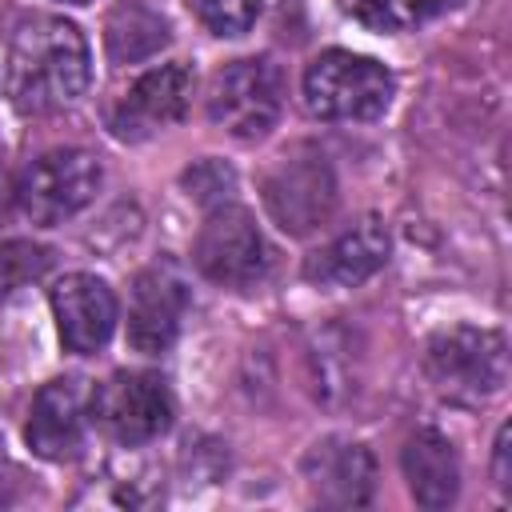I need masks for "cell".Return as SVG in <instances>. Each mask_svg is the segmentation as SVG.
I'll use <instances>...</instances> for the list:
<instances>
[{
    "mask_svg": "<svg viewBox=\"0 0 512 512\" xmlns=\"http://www.w3.org/2000/svg\"><path fill=\"white\" fill-rule=\"evenodd\" d=\"M52 316L60 344L76 356L100 352L116 332V292L92 272H68L52 284Z\"/></svg>",
    "mask_w": 512,
    "mask_h": 512,
    "instance_id": "30bf717a",
    "label": "cell"
},
{
    "mask_svg": "<svg viewBox=\"0 0 512 512\" xmlns=\"http://www.w3.org/2000/svg\"><path fill=\"white\" fill-rule=\"evenodd\" d=\"M184 312H188L184 276L168 260L144 268L132 284V296H128V344L144 356L172 348Z\"/></svg>",
    "mask_w": 512,
    "mask_h": 512,
    "instance_id": "8fae6325",
    "label": "cell"
},
{
    "mask_svg": "<svg viewBox=\"0 0 512 512\" xmlns=\"http://www.w3.org/2000/svg\"><path fill=\"white\" fill-rule=\"evenodd\" d=\"M284 108V76L268 56L232 60L216 72L208 92V120L236 136V140H260L276 128Z\"/></svg>",
    "mask_w": 512,
    "mask_h": 512,
    "instance_id": "277c9868",
    "label": "cell"
},
{
    "mask_svg": "<svg viewBox=\"0 0 512 512\" xmlns=\"http://www.w3.org/2000/svg\"><path fill=\"white\" fill-rule=\"evenodd\" d=\"M304 476L316 492L320 504L328 508H364L376 492V460L364 444L356 440H320L308 460H304Z\"/></svg>",
    "mask_w": 512,
    "mask_h": 512,
    "instance_id": "4fadbf2b",
    "label": "cell"
},
{
    "mask_svg": "<svg viewBox=\"0 0 512 512\" xmlns=\"http://www.w3.org/2000/svg\"><path fill=\"white\" fill-rule=\"evenodd\" d=\"M192 88H196V76L188 64H160L120 96L108 124L120 140H148L172 128L176 120H184L192 104Z\"/></svg>",
    "mask_w": 512,
    "mask_h": 512,
    "instance_id": "9c48e42d",
    "label": "cell"
},
{
    "mask_svg": "<svg viewBox=\"0 0 512 512\" xmlns=\"http://www.w3.org/2000/svg\"><path fill=\"white\" fill-rule=\"evenodd\" d=\"M92 420L116 444H152L172 428V392L156 372H116L92 392Z\"/></svg>",
    "mask_w": 512,
    "mask_h": 512,
    "instance_id": "52a82bcc",
    "label": "cell"
},
{
    "mask_svg": "<svg viewBox=\"0 0 512 512\" xmlns=\"http://www.w3.org/2000/svg\"><path fill=\"white\" fill-rule=\"evenodd\" d=\"M192 260L212 284L252 288L268 272V244H264L252 212L224 200L204 216V224L196 232Z\"/></svg>",
    "mask_w": 512,
    "mask_h": 512,
    "instance_id": "8992f818",
    "label": "cell"
},
{
    "mask_svg": "<svg viewBox=\"0 0 512 512\" xmlns=\"http://www.w3.org/2000/svg\"><path fill=\"white\" fill-rule=\"evenodd\" d=\"M264 204H268L272 220L292 236H304V232L328 224L332 208H336V180H332L328 160L320 152L284 156L264 176Z\"/></svg>",
    "mask_w": 512,
    "mask_h": 512,
    "instance_id": "ba28073f",
    "label": "cell"
},
{
    "mask_svg": "<svg viewBox=\"0 0 512 512\" xmlns=\"http://www.w3.org/2000/svg\"><path fill=\"white\" fill-rule=\"evenodd\" d=\"M512 428L504 424L500 432H496V452H492V480H496V488L508 496L512 492Z\"/></svg>",
    "mask_w": 512,
    "mask_h": 512,
    "instance_id": "44dd1931",
    "label": "cell"
},
{
    "mask_svg": "<svg viewBox=\"0 0 512 512\" xmlns=\"http://www.w3.org/2000/svg\"><path fill=\"white\" fill-rule=\"evenodd\" d=\"M88 420H92V388L76 376H64L36 392L24 424V440L44 460H68L84 444Z\"/></svg>",
    "mask_w": 512,
    "mask_h": 512,
    "instance_id": "7c38bea8",
    "label": "cell"
},
{
    "mask_svg": "<svg viewBox=\"0 0 512 512\" xmlns=\"http://www.w3.org/2000/svg\"><path fill=\"white\" fill-rule=\"evenodd\" d=\"M344 16H352L368 32H412L444 12H452L460 0H336Z\"/></svg>",
    "mask_w": 512,
    "mask_h": 512,
    "instance_id": "e0dca14e",
    "label": "cell"
},
{
    "mask_svg": "<svg viewBox=\"0 0 512 512\" xmlns=\"http://www.w3.org/2000/svg\"><path fill=\"white\" fill-rule=\"evenodd\" d=\"M396 92L392 72L360 52H320L304 72V104L320 120H376Z\"/></svg>",
    "mask_w": 512,
    "mask_h": 512,
    "instance_id": "3957f363",
    "label": "cell"
},
{
    "mask_svg": "<svg viewBox=\"0 0 512 512\" xmlns=\"http://www.w3.org/2000/svg\"><path fill=\"white\" fill-rule=\"evenodd\" d=\"M96 188H100V164L92 152L52 148L24 168V176L16 184V200L32 224L52 228V224H64L68 216H76L80 208H88Z\"/></svg>",
    "mask_w": 512,
    "mask_h": 512,
    "instance_id": "5b68a950",
    "label": "cell"
},
{
    "mask_svg": "<svg viewBox=\"0 0 512 512\" xmlns=\"http://www.w3.org/2000/svg\"><path fill=\"white\" fill-rule=\"evenodd\" d=\"M184 184L192 188L196 200H216V204H224L228 192H232V184H236V176H232V168H224V164H216V160H204V164H196L192 172H184ZM216 204H212V208H216Z\"/></svg>",
    "mask_w": 512,
    "mask_h": 512,
    "instance_id": "ffe728a7",
    "label": "cell"
},
{
    "mask_svg": "<svg viewBox=\"0 0 512 512\" xmlns=\"http://www.w3.org/2000/svg\"><path fill=\"white\" fill-rule=\"evenodd\" d=\"M164 44H168V20L140 0H120L104 20V48L112 64H140L156 56Z\"/></svg>",
    "mask_w": 512,
    "mask_h": 512,
    "instance_id": "2e32d148",
    "label": "cell"
},
{
    "mask_svg": "<svg viewBox=\"0 0 512 512\" xmlns=\"http://www.w3.org/2000/svg\"><path fill=\"white\" fill-rule=\"evenodd\" d=\"M388 260V228L376 216H360L352 228H344L336 240H328L320 252L308 256L304 276L316 288H356L372 272H380Z\"/></svg>",
    "mask_w": 512,
    "mask_h": 512,
    "instance_id": "5bb4252c",
    "label": "cell"
},
{
    "mask_svg": "<svg viewBox=\"0 0 512 512\" xmlns=\"http://www.w3.org/2000/svg\"><path fill=\"white\" fill-rule=\"evenodd\" d=\"M424 368L440 396L456 404H480L508 384V340L496 328L456 324L432 336Z\"/></svg>",
    "mask_w": 512,
    "mask_h": 512,
    "instance_id": "7a4b0ae2",
    "label": "cell"
},
{
    "mask_svg": "<svg viewBox=\"0 0 512 512\" xmlns=\"http://www.w3.org/2000/svg\"><path fill=\"white\" fill-rule=\"evenodd\" d=\"M92 56L84 32L64 16H28L8 44V96L24 116H48L84 96Z\"/></svg>",
    "mask_w": 512,
    "mask_h": 512,
    "instance_id": "6da1fadb",
    "label": "cell"
},
{
    "mask_svg": "<svg viewBox=\"0 0 512 512\" xmlns=\"http://www.w3.org/2000/svg\"><path fill=\"white\" fill-rule=\"evenodd\" d=\"M52 268V248L36 240H0V296H12Z\"/></svg>",
    "mask_w": 512,
    "mask_h": 512,
    "instance_id": "ac0fdd59",
    "label": "cell"
},
{
    "mask_svg": "<svg viewBox=\"0 0 512 512\" xmlns=\"http://www.w3.org/2000/svg\"><path fill=\"white\" fill-rule=\"evenodd\" d=\"M404 480L416 496V504L424 508H448L460 492V460L448 444V436H440L436 428H420L408 436L404 452Z\"/></svg>",
    "mask_w": 512,
    "mask_h": 512,
    "instance_id": "9a60e30c",
    "label": "cell"
},
{
    "mask_svg": "<svg viewBox=\"0 0 512 512\" xmlns=\"http://www.w3.org/2000/svg\"><path fill=\"white\" fill-rule=\"evenodd\" d=\"M188 8H192V16L208 32H216V36H244L256 24L264 0H188Z\"/></svg>",
    "mask_w": 512,
    "mask_h": 512,
    "instance_id": "d6986e66",
    "label": "cell"
},
{
    "mask_svg": "<svg viewBox=\"0 0 512 512\" xmlns=\"http://www.w3.org/2000/svg\"><path fill=\"white\" fill-rule=\"evenodd\" d=\"M64 4H92V0H64Z\"/></svg>",
    "mask_w": 512,
    "mask_h": 512,
    "instance_id": "7402d4cb",
    "label": "cell"
}]
</instances>
